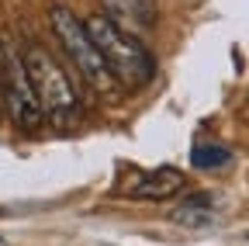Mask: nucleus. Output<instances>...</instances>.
Segmentation results:
<instances>
[{
  "label": "nucleus",
  "instance_id": "9",
  "mask_svg": "<svg viewBox=\"0 0 249 246\" xmlns=\"http://www.w3.org/2000/svg\"><path fill=\"white\" fill-rule=\"evenodd\" d=\"M0 108H4V83H0Z\"/></svg>",
  "mask_w": 249,
  "mask_h": 246
},
{
  "label": "nucleus",
  "instance_id": "3",
  "mask_svg": "<svg viewBox=\"0 0 249 246\" xmlns=\"http://www.w3.org/2000/svg\"><path fill=\"white\" fill-rule=\"evenodd\" d=\"M24 59H28V73H31V83H35V94H38L45 118L55 121V125H73L80 118V97H76L70 76L62 73V66L42 45H28Z\"/></svg>",
  "mask_w": 249,
  "mask_h": 246
},
{
  "label": "nucleus",
  "instance_id": "6",
  "mask_svg": "<svg viewBox=\"0 0 249 246\" xmlns=\"http://www.w3.org/2000/svg\"><path fill=\"white\" fill-rule=\"evenodd\" d=\"M183 177L170 167H160V170H149V173H135V184L128 188L132 198H145V201H163L170 194L180 191Z\"/></svg>",
  "mask_w": 249,
  "mask_h": 246
},
{
  "label": "nucleus",
  "instance_id": "8",
  "mask_svg": "<svg viewBox=\"0 0 249 246\" xmlns=\"http://www.w3.org/2000/svg\"><path fill=\"white\" fill-rule=\"evenodd\" d=\"M191 163L197 167V170H218V167H229L232 163V152L225 149V146H194V152H191Z\"/></svg>",
  "mask_w": 249,
  "mask_h": 246
},
{
  "label": "nucleus",
  "instance_id": "2",
  "mask_svg": "<svg viewBox=\"0 0 249 246\" xmlns=\"http://www.w3.org/2000/svg\"><path fill=\"white\" fill-rule=\"evenodd\" d=\"M49 24H52V32H55L59 45L66 49V56L73 59V66L80 70V76H83L93 90H104V94H107L111 83H118V80H114L111 66L104 63V56H101L97 42H93L87 21H80L70 7L55 4V7L49 11Z\"/></svg>",
  "mask_w": 249,
  "mask_h": 246
},
{
  "label": "nucleus",
  "instance_id": "7",
  "mask_svg": "<svg viewBox=\"0 0 249 246\" xmlns=\"http://www.w3.org/2000/svg\"><path fill=\"white\" fill-rule=\"evenodd\" d=\"M173 219L183 226H208L214 219V211H211V201L204 194H194V198H183V205L177 208Z\"/></svg>",
  "mask_w": 249,
  "mask_h": 246
},
{
  "label": "nucleus",
  "instance_id": "5",
  "mask_svg": "<svg viewBox=\"0 0 249 246\" xmlns=\"http://www.w3.org/2000/svg\"><path fill=\"white\" fill-rule=\"evenodd\" d=\"M104 14L132 35L149 32L152 21H156V11H152L149 0H104Z\"/></svg>",
  "mask_w": 249,
  "mask_h": 246
},
{
  "label": "nucleus",
  "instance_id": "4",
  "mask_svg": "<svg viewBox=\"0 0 249 246\" xmlns=\"http://www.w3.org/2000/svg\"><path fill=\"white\" fill-rule=\"evenodd\" d=\"M0 83H4V108L11 114V121L18 129H35L45 118L35 83L28 73V59L24 52H18L14 42H0Z\"/></svg>",
  "mask_w": 249,
  "mask_h": 246
},
{
  "label": "nucleus",
  "instance_id": "1",
  "mask_svg": "<svg viewBox=\"0 0 249 246\" xmlns=\"http://www.w3.org/2000/svg\"><path fill=\"white\" fill-rule=\"evenodd\" d=\"M87 28H90V35H93V42H97L104 63L111 66V73H114V80L121 87L135 90V87H145L156 76V59L139 42V35L124 32V28L114 24L107 14L87 18Z\"/></svg>",
  "mask_w": 249,
  "mask_h": 246
}]
</instances>
